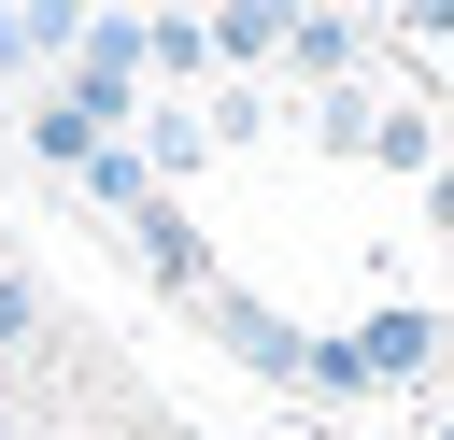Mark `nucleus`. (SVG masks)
Wrapping results in <instances>:
<instances>
[{
	"mask_svg": "<svg viewBox=\"0 0 454 440\" xmlns=\"http://www.w3.org/2000/svg\"><path fill=\"white\" fill-rule=\"evenodd\" d=\"M0 341H28V284H0Z\"/></svg>",
	"mask_w": 454,
	"mask_h": 440,
	"instance_id": "f257e3e1",
	"label": "nucleus"
}]
</instances>
